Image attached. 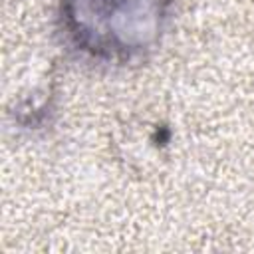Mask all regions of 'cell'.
I'll use <instances>...</instances> for the list:
<instances>
[{"label":"cell","mask_w":254,"mask_h":254,"mask_svg":"<svg viewBox=\"0 0 254 254\" xmlns=\"http://www.w3.org/2000/svg\"><path fill=\"white\" fill-rule=\"evenodd\" d=\"M171 10L173 0H62L60 32L83 58L127 65L159 46Z\"/></svg>","instance_id":"6da1fadb"}]
</instances>
